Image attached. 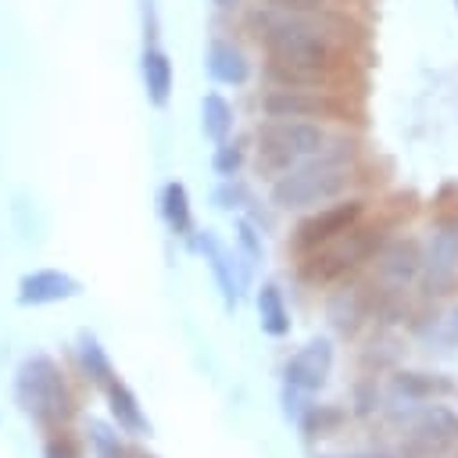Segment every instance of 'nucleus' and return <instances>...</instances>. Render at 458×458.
I'll return each mask as SVG.
<instances>
[{
    "instance_id": "nucleus-1",
    "label": "nucleus",
    "mask_w": 458,
    "mask_h": 458,
    "mask_svg": "<svg viewBox=\"0 0 458 458\" xmlns=\"http://www.w3.org/2000/svg\"><path fill=\"white\" fill-rule=\"evenodd\" d=\"M258 39L268 54V75L279 86L326 89L344 64V47L333 25L318 14H279L261 18Z\"/></svg>"
},
{
    "instance_id": "nucleus-2",
    "label": "nucleus",
    "mask_w": 458,
    "mask_h": 458,
    "mask_svg": "<svg viewBox=\"0 0 458 458\" xmlns=\"http://www.w3.org/2000/svg\"><path fill=\"white\" fill-rule=\"evenodd\" d=\"M351 157H354V147L351 143H333L326 140V147L286 168L283 175H276L272 182V204L283 208V211H304V208H318L333 197H340L347 186H351Z\"/></svg>"
},
{
    "instance_id": "nucleus-3",
    "label": "nucleus",
    "mask_w": 458,
    "mask_h": 458,
    "mask_svg": "<svg viewBox=\"0 0 458 458\" xmlns=\"http://www.w3.org/2000/svg\"><path fill=\"white\" fill-rule=\"evenodd\" d=\"M14 404L25 419L39 422V426H57L64 422L75 404L68 394V379L57 358H50L47 351H32L18 361L14 369Z\"/></svg>"
},
{
    "instance_id": "nucleus-4",
    "label": "nucleus",
    "mask_w": 458,
    "mask_h": 458,
    "mask_svg": "<svg viewBox=\"0 0 458 458\" xmlns=\"http://www.w3.org/2000/svg\"><path fill=\"white\" fill-rule=\"evenodd\" d=\"M326 129L318 122L304 118H268L258 129V172L265 175H283L286 168L315 157L326 147Z\"/></svg>"
},
{
    "instance_id": "nucleus-5",
    "label": "nucleus",
    "mask_w": 458,
    "mask_h": 458,
    "mask_svg": "<svg viewBox=\"0 0 458 458\" xmlns=\"http://www.w3.org/2000/svg\"><path fill=\"white\" fill-rule=\"evenodd\" d=\"M383 243V225H351L347 233H340L336 240L315 247L308 254V265L301 268V276L308 283H333L344 279L351 268H358L365 258H372Z\"/></svg>"
},
{
    "instance_id": "nucleus-6",
    "label": "nucleus",
    "mask_w": 458,
    "mask_h": 458,
    "mask_svg": "<svg viewBox=\"0 0 458 458\" xmlns=\"http://www.w3.org/2000/svg\"><path fill=\"white\" fill-rule=\"evenodd\" d=\"M261 111L268 118H347V104L333 97V89H304V86H276L261 97Z\"/></svg>"
},
{
    "instance_id": "nucleus-7",
    "label": "nucleus",
    "mask_w": 458,
    "mask_h": 458,
    "mask_svg": "<svg viewBox=\"0 0 458 458\" xmlns=\"http://www.w3.org/2000/svg\"><path fill=\"white\" fill-rule=\"evenodd\" d=\"M458 444V411L447 404H422L408 419V458H440L447 447Z\"/></svg>"
},
{
    "instance_id": "nucleus-8",
    "label": "nucleus",
    "mask_w": 458,
    "mask_h": 458,
    "mask_svg": "<svg viewBox=\"0 0 458 458\" xmlns=\"http://www.w3.org/2000/svg\"><path fill=\"white\" fill-rule=\"evenodd\" d=\"M419 276H422L426 293H433V297L454 290V283H458V222H440L429 233V240L419 254Z\"/></svg>"
},
{
    "instance_id": "nucleus-9",
    "label": "nucleus",
    "mask_w": 458,
    "mask_h": 458,
    "mask_svg": "<svg viewBox=\"0 0 458 458\" xmlns=\"http://www.w3.org/2000/svg\"><path fill=\"white\" fill-rule=\"evenodd\" d=\"M186 240H190V250L208 261V268H211V276H215V283H218L222 304L233 311V308L240 304V297H243V286L250 283V276H247L243 265L236 261V250H229V247L215 236V229H193Z\"/></svg>"
},
{
    "instance_id": "nucleus-10",
    "label": "nucleus",
    "mask_w": 458,
    "mask_h": 458,
    "mask_svg": "<svg viewBox=\"0 0 458 458\" xmlns=\"http://www.w3.org/2000/svg\"><path fill=\"white\" fill-rule=\"evenodd\" d=\"M365 215V200L351 197V200H340V204H329V208H318L315 215L301 218V225L293 229V247L301 254H311L315 247L336 240L340 233H347L351 225H358Z\"/></svg>"
},
{
    "instance_id": "nucleus-11",
    "label": "nucleus",
    "mask_w": 458,
    "mask_h": 458,
    "mask_svg": "<svg viewBox=\"0 0 458 458\" xmlns=\"http://www.w3.org/2000/svg\"><path fill=\"white\" fill-rule=\"evenodd\" d=\"M82 293V283L64 268H32L18 279L14 301L18 308H47L61 301H75Z\"/></svg>"
},
{
    "instance_id": "nucleus-12",
    "label": "nucleus",
    "mask_w": 458,
    "mask_h": 458,
    "mask_svg": "<svg viewBox=\"0 0 458 458\" xmlns=\"http://www.w3.org/2000/svg\"><path fill=\"white\" fill-rule=\"evenodd\" d=\"M329 369H333V340L329 336H315L301 351L290 354V361L283 365V379H286V386H293L301 394H311V390L326 386Z\"/></svg>"
},
{
    "instance_id": "nucleus-13",
    "label": "nucleus",
    "mask_w": 458,
    "mask_h": 458,
    "mask_svg": "<svg viewBox=\"0 0 458 458\" xmlns=\"http://www.w3.org/2000/svg\"><path fill=\"white\" fill-rule=\"evenodd\" d=\"M204 68L218 86H243L250 79V61L233 39H211L204 50Z\"/></svg>"
},
{
    "instance_id": "nucleus-14",
    "label": "nucleus",
    "mask_w": 458,
    "mask_h": 458,
    "mask_svg": "<svg viewBox=\"0 0 458 458\" xmlns=\"http://www.w3.org/2000/svg\"><path fill=\"white\" fill-rule=\"evenodd\" d=\"M376 272L394 290H404L419 276V247L411 240H390L376 250Z\"/></svg>"
},
{
    "instance_id": "nucleus-15",
    "label": "nucleus",
    "mask_w": 458,
    "mask_h": 458,
    "mask_svg": "<svg viewBox=\"0 0 458 458\" xmlns=\"http://www.w3.org/2000/svg\"><path fill=\"white\" fill-rule=\"evenodd\" d=\"M104 394H107V411H111V419H114V426L122 429V433H132V437H147L150 433V419L143 415V408H140V397H136V390L129 386V383H122L118 376L104 386Z\"/></svg>"
},
{
    "instance_id": "nucleus-16",
    "label": "nucleus",
    "mask_w": 458,
    "mask_h": 458,
    "mask_svg": "<svg viewBox=\"0 0 458 458\" xmlns=\"http://www.w3.org/2000/svg\"><path fill=\"white\" fill-rule=\"evenodd\" d=\"M140 75H143V93L154 107H165L168 97H172V86H175V68H172V57L161 50V47H143L140 54Z\"/></svg>"
},
{
    "instance_id": "nucleus-17",
    "label": "nucleus",
    "mask_w": 458,
    "mask_h": 458,
    "mask_svg": "<svg viewBox=\"0 0 458 458\" xmlns=\"http://www.w3.org/2000/svg\"><path fill=\"white\" fill-rule=\"evenodd\" d=\"M157 211L168 225L172 236H190L193 233V204H190V190L179 179H168L157 193Z\"/></svg>"
},
{
    "instance_id": "nucleus-18",
    "label": "nucleus",
    "mask_w": 458,
    "mask_h": 458,
    "mask_svg": "<svg viewBox=\"0 0 458 458\" xmlns=\"http://www.w3.org/2000/svg\"><path fill=\"white\" fill-rule=\"evenodd\" d=\"M75 358H79L82 376H86L93 386H100V390L118 376L114 365H111V358H107V351H104V344H100L89 329H82V333L75 336Z\"/></svg>"
},
{
    "instance_id": "nucleus-19",
    "label": "nucleus",
    "mask_w": 458,
    "mask_h": 458,
    "mask_svg": "<svg viewBox=\"0 0 458 458\" xmlns=\"http://www.w3.org/2000/svg\"><path fill=\"white\" fill-rule=\"evenodd\" d=\"M233 122H236L233 104H229L222 93H215V89H211V93H204V97H200V132H204L211 143L229 140Z\"/></svg>"
},
{
    "instance_id": "nucleus-20",
    "label": "nucleus",
    "mask_w": 458,
    "mask_h": 458,
    "mask_svg": "<svg viewBox=\"0 0 458 458\" xmlns=\"http://www.w3.org/2000/svg\"><path fill=\"white\" fill-rule=\"evenodd\" d=\"M258 322H261V333H268L276 340L290 333V311H286L283 290L276 283H265L258 290Z\"/></svg>"
},
{
    "instance_id": "nucleus-21",
    "label": "nucleus",
    "mask_w": 458,
    "mask_h": 458,
    "mask_svg": "<svg viewBox=\"0 0 458 458\" xmlns=\"http://www.w3.org/2000/svg\"><path fill=\"white\" fill-rule=\"evenodd\" d=\"M361 315H365V297H361L358 286H344V290L333 293V301H329V318H333V326H336L340 333H354V326L361 322Z\"/></svg>"
},
{
    "instance_id": "nucleus-22",
    "label": "nucleus",
    "mask_w": 458,
    "mask_h": 458,
    "mask_svg": "<svg viewBox=\"0 0 458 458\" xmlns=\"http://www.w3.org/2000/svg\"><path fill=\"white\" fill-rule=\"evenodd\" d=\"M394 390L404 394V401H422V397H433V394H447L451 379L429 376V372H401L394 379Z\"/></svg>"
},
{
    "instance_id": "nucleus-23",
    "label": "nucleus",
    "mask_w": 458,
    "mask_h": 458,
    "mask_svg": "<svg viewBox=\"0 0 458 458\" xmlns=\"http://www.w3.org/2000/svg\"><path fill=\"white\" fill-rule=\"evenodd\" d=\"M86 437H89L93 458H129V447L122 444L118 426H111V422H104V419H89Z\"/></svg>"
},
{
    "instance_id": "nucleus-24",
    "label": "nucleus",
    "mask_w": 458,
    "mask_h": 458,
    "mask_svg": "<svg viewBox=\"0 0 458 458\" xmlns=\"http://www.w3.org/2000/svg\"><path fill=\"white\" fill-rule=\"evenodd\" d=\"M261 258H265V243H261L258 225H254L250 218H240V222H236V261H240L243 272L250 276Z\"/></svg>"
},
{
    "instance_id": "nucleus-25",
    "label": "nucleus",
    "mask_w": 458,
    "mask_h": 458,
    "mask_svg": "<svg viewBox=\"0 0 458 458\" xmlns=\"http://www.w3.org/2000/svg\"><path fill=\"white\" fill-rule=\"evenodd\" d=\"M340 422H344V411H340V408H329V404H308L297 426H301L308 437H333V433L340 429Z\"/></svg>"
},
{
    "instance_id": "nucleus-26",
    "label": "nucleus",
    "mask_w": 458,
    "mask_h": 458,
    "mask_svg": "<svg viewBox=\"0 0 458 458\" xmlns=\"http://www.w3.org/2000/svg\"><path fill=\"white\" fill-rule=\"evenodd\" d=\"M243 147L236 143V140H222V143H215V154H211V172L218 175V179H236L240 175V168H243Z\"/></svg>"
},
{
    "instance_id": "nucleus-27",
    "label": "nucleus",
    "mask_w": 458,
    "mask_h": 458,
    "mask_svg": "<svg viewBox=\"0 0 458 458\" xmlns=\"http://www.w3.org/2000/svg\"><path fill=\"white\" fill-rule=\"evenodd\" d=\"M247 200H250V193H247V186H243L240 179H222V182L215 186V193H211V204H215L218 211H240Z\"/></svg>"
},
{
    "instance_id": "nucleus-28",
    "label": "nucleus",
    "mask_w": 458,
    "mask_h": 458,
    "mask_svg": "<svg viewBox=\"0 0 458 458\" xmlns=\"http://www.w3.org/2000/svg\"><path fill=\"white\" fill-rule=\"evenodd\" d=\"M43 458H82V447L68 429H50L43 440Z\"/></svg>"
},
{
    "instance_id": "nucleus-29",
    "label": "nucleus",
    "mask_w": 458,
    "mask_h": 458,
    "mask_svg": "<svg viewBox=\"0 0 458 458\" xmlns=\"http://www.w3.org/2000/svg\"><path fill=\"white\" fill-rule=\"evenodd\" d=\"M265 11H279V14H322L333 0H261Z\"/></svg>"
},
{
    "instance_id": "nucleus-30",
    "label": "nucleus",
    "mask_w": 458,
    "mask_h": 458,
    "mask_svg": "<svg viewBox=\"0 0 458 458\" xmlns=\"http://www.w3.org/2000/svg\"><path fill=\"white\" fill-rule=\"evenodd\" d=\"M215 4H218L222 11H229V7H236V0H215Z\"/></svg>"
},
{
    "instance_id": "nucleus-31",
    "label": "nucleus",
    "mask_w": 458,
    "mask_h": 458,
    "mask_svg": "<svg viewBox=\"0 0 458 458\" xmlns=\"http://www.w3.org/2000/svg\"><path fill=\"white\" fill-rule=\"evenodd\" d=\"M351 458H390V454H351Z\"/></svg>"
},
{
    "instance_id": "nucleus-32",
    "label": "nucleus",
    "mask_w": 458,
    "mask_h": 458,
    "mask_svg": "<svg viewBox=\"0 0 458 458\" xmlns=\"http://www.w3.org/2000/svg\"><path fill=\"white\" fill-rule=\"evenodd\" d=\"M451 318H454V329H458V308H454V315H451Z\"/></svg>"
},
{
    "instance_id": "nucleus-33",
    "label": "nucleus",
    "mask_w": 458,
    "mask_h": 458,
    "mask_svg": "<svg viewBox=\"0 0 458 458\" xmlns=\"http://www.w3.org/2000/svg\"><path fill=\"white\" fill-rule=\"evenodd\" d=\"M140 458H157V454H140Z\"/></svg>"
},
{
    "instance_id": "nucleus-34",
    "label": "nucleus",
    "mask_w": 458,
    "mask_h": 458,
    "mask_svg": "<svg viewBox=\"0 0 458 458\" xmlns=\"http://www.w3.org/2000/svg\"><path fill=\"white\" fill-rule=\"evenodd\" d=\"M454 11H458V0H454Z\"/></svg>"
}]
</instances>
